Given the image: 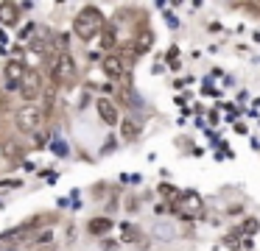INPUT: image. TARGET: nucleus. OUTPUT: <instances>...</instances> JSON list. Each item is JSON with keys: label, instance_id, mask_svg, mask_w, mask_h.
<instances>
[{"label": "nucleus", "instance_id": "nucleus-1", "mask_svg": "<svg viewBox=\"0 0 260 251\" xmlns=\"http://www.w3.org/2000/svg\"><path fill=\"white\" fill-rule=\"evenodd\" d=\"M101 25H104L101 9H95V6H84V9L76 14V20H73V33L81 37V39H92L98 31H101Z\"/></svg>", "mask_w": 260, "mask_h": 251}, {"label": "nucleus", "instance_id": "nucleus-2", "mask_svg": "<svg viewBox=\"0 0 260 251\" xmlns=\"http://www.w3.org/2000/svg\"><path fill=\"white\" fill-rule=\"evenodd\" d=\"M51 81L56 84V87L76 81V61L70 53H56L51 59Z\"/></svg>", "mask_w": 260, "mask_h": 251}, {"label": "nucleus", "instance_id": "nucleus-3", "mask_svg": "<svg viewBox=\"0 0 260 251\" xmlns=\"http://www.w3.org/2000/svg\"><path fill=\"white\" fill-rule=\"evenodd\" d=\"M202 209H204V204H202V195L199 193H182L174 201V212L179 218H199Z\"/></svg>", "mask_w": 260, "mask_h": 251}, {"label": "nucleus", "instance_id": "nucleus-4", "mask_svg": "<svg viewBox=\"0 0 260 251\" xmlns=\"http://www.w3.org/2000/svg\"><path fill=\"white\" fill-rule=\"evenodd\" d=\"M42 92V76L40 70H25L23 81H20V98L25 100V103H31V100H37Z\"/></svg>", "mask_w": 260, "mask_h": 251}, {"label": "nucleus", "instance_id": "nucleus-5", "mask_svg": "<svg viewBox=\"0 0 260 251\" xmlns=\"http://www.w3.org/2000/svg\"><path fill=\"white\" fill-rule=\"evenodd\" d=\"M40 126H42V109H40V106L25 103L23 109L17 112V128H20V131H25V134H31V131H37Z\"/></svg>", "mask_w": 260, "mask_h": 251}, {"label": "nucleus", "instance_id": "nucleus-6", "mask_svg": "<svg viewBox=\"0 0 260 251\" xmlns=\"http://www.w3.org/2000/svg\"><path fill=\"white\" fill-rule=\"evenodd\" d=\"M25 70H28V67H25L20 59H9V61H6V67H3V76H6L9 89H20V81H23Z\"/></svg>", "mask_w": 260, "mask_h": 251}, {"label": "nucleus", "instance_id": "nucleus-7", "mask_svg": "<svg viewBox=\"0 0 260 251\" xmlns=\"http://www.w3.org/2000/svg\"><path fill=\"white\" fill-rule=\"evenodd\" d=\"M98 115H101V120L107 123V126H118V106L112 103L109 98H98Z\"/></svg>", "mask_w": 260, "mask_h": 251}, {"label": "nucleus", "instance_id": "nucleus-8", "mask_svg": "<svg viewBox=\"0 0 260 251\" xmlns=\"http://www.w3.org/2000/svg\"><path fill=\"white\" fill-rule=\"evenodd\" d=\"M101 67L109 78H123V61H120V56L109 53L107 59H101Z\"/></svg>", "mask_w": 260, "mask_h": 251}, {"label": "nucleus", "instance_id": "nucleus-9", "mask_svg": "<svg viewBox=\"0 0 260 251\" xmlns=\"http://www.w3.org/2000/svg\"><path fill=\"white\" fill-rule=\"evenodd\" d=\"M17 20H20V6L0 3V25H17Z\"/></svg>", "mask_w": 260, "mask_h": 251}, {"label": "nucleus", "instance_id": "nucleus-10", "mask_svg": "<svg viewBox=\"0 0 260 251\" xmlns=\"http://www.w3.org/2000/svg\"><path fill=\"white\" fill-rule=\"evenodd\" d=\"M109 229H112V218H92L90 223H87V232L92 234V237H104V234L109 232Z\"/></svg>", "mask_w": 260, "mask_h": 251}, {"label": "nucleus", "instance_id": "nucleus-11", "mask_svg": "<svg viewBox=\"0 0 260 251\" xmlns=\"http://www.w3.org/2000/svg\"><path fill=\"white\" fill-rule=\"evenodd\" d=\"M120 234H123V243H135L137 237H140V229L137 226H132V223H123V226H120Z\"/></svg>", "mask_w": 260, "mask_h": 251}, {"label": "nucleus", "instance_id": "nucleus-12", "mask_svg": "<svg viewBox=\"0 0 260 251\" xmlns=\"http://www.w3.org/2000/svg\"><path fill=\"white\" fill-rule=\"evenodd\" d=\"M154 45V37H151V31H143L140 37H137V45H135V50L137 53H146L148 48Z\"/></svg>", "mask_w": 260, "mask_h": 251}, {"label": "nucleus", "instance_id": "nucleus-13", "mask_svg": "<svg viewBox=\"0 0 260 251\" xmlns=\"http://www.w3.org/2000/svg\"><path fill=\"white\" fill-rule=\"evenodd\" d=\"M120 134H123V139H137L140 128H137L135 120H123V126H120Z\"/></svg>", "mask_w": 260, "mask_h": 251}, {"label": "nucleus", "instance_id": "nucleus-14", "mask_svg": "<svg viewBox=\"0 0 260 251\" xmlns=\"http://www.w3.org/2000/svg\"><path fill=\"white\" fill-rule=\"evenodd\" d=\"M257 229H260L257 218H246V221H243V226H241V232L243 234H257Z\"/></svg>", "mask_w": 260, "mask_h": 251}, {"label": "nucleus", "instance_id": "nucleus-15", "mask_svg": "<svg viewBox=\"0 0 260 251\" xmlns=\"http://www.w3.org/2000/svg\"><path fill=\"white\" fill-rule=\"evenodd\" d=\"M115 42H118V39H115V31H112V28H107L104 37H101V48H115Z\"/></svg>", "mask_w": 260, "mask_h": 251}, {"label": "nucleus", "instance_id": "nucleus-16", "mask_svg": "<svg viewBox=\"0 0 260 251\" xmlns=\"http://www.w3.org/2000/svg\"><path fill=\"white\" fill-rule=\"evenodd\" d=\"M159 193H162L168 201H176V198H179V195H176L179 190H176V187H171V184H162V187H159Z\"/></svg>", "mask_w": 260, "mask_h": 251}, {"label": "nucleus", "instance_id": "nucleus-17", "mask_svg": "<svg viewBox=\"0 0 260 251\" xmlns=\"http://www.w3.org/2000/svg\"><path fill=\"white\" fill-rule=\"evenodd\" d=\"M241 234H243L241 229H235V232H230V234H226V240H224V243L232 248V245H238V240H241Z\"/></svg>", "mask_w": 260, "mask_h": 251}, {"label": "nucleus", "instance_id": "nucleus-18", "mask_svg": "<svg viewBox=\"0 0 260 251\" xmlns=\"http://www.w3.org/2000/svg\"><path fill=\"white\" fill-rule=\"evenodd\" d=\"M23 182H17V178H12V182H0V187H20Z\"/></svg>", "mask_w": 260, "mask_h": 251}]
</instances>
